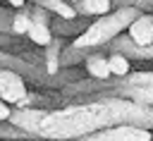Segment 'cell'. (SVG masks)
<instances>
[{
	"mask_svg": "<svg viewBox=\"0 0 153 141\" xmlns=\"http://www.w3.org/2000/svg\"><path fill=\"white\" fill-rule=\"evenodd\" d=\"M131 124L141 129L153 127V110L136 105L127 98H100L86 103H69L55 110H48L41 119L36 136L50 141H74L84 134H91L103 127Z\"/></svg>",
	"mask_w": 153,
	"mask_h": 141,
	"instance_id": "cell-1",
	"label": "cell"
},
{
	"mask_svg": "<svg viewBox=\"0 0 153 141\" xmlns=\"http://www.w3.org/2000/svg\"><path fill=\"white\" fill-rule=\"evenodd\" d=\"M139 14L141 12L134 10V7H115L108 14H100L98 19L88 22V26L76 38H72V45L74 48H98V45H105L110 38L120 36L131 24V19H136Z\"/></svg>",
	"mask_w": 153,
	"mask_h": 141,
	"instance_id": "cell-2",
	"label": "cell"
},
{
	"mask_svg": "<svg viewBox=\"0 0 153 141\" xmlns=\"http://www.w3.org/2000/svg\"><path fill=\"white\" fill-rule=\"evenodd\" d=\"M74 141H151V129H141L131 124H115V127H103L91 134H84Z\"/></svg>",
	"mask_w": 153,
	"mask_h": 141,
	"instance_id": "cell-3",
	"label": "cell"
},
{
	"mask_svg": "<svg viewBox=\"0 0 153 141\" xmlns=\"http://www.w3.org/2000/svg\"><path fill=\"white\" fill-rule=\"evenodd\" d=\"M108 53H117L127 60H151L153 57V45H136L134 41H129L127 36H115L105 43Z\"/></svg>",
	"mask_w": 153,
	"mask_h": 141,
	"instance_id": "cell-4",
	"label": "cell"
},
{
	"mask_svg": "<svg viewBox=\"0 0 153 141\" xmlns=\"http://www.w3.org/2000/svg\"><path fill=\"white\" fill-rule=\"evenodd\" d=\"M26 81L12 72V69H0V100H5L7 105H17L24 96H26Z\"/></svg>",
	"mask_w": 153,
	"mask_h": 141,
	"instance_id": "cell-5",
	"label": "cell"
},
{
	"mask_svg": "<svg viewBox=\"0 0 153 141\" xmlns=\"http://www.w3.org/2000/svg\"><path fill=\"white\" fill-rule=\"evenodd\" d=\"M45 112L48 110H43V108H14L10 112V117H7V122H12L14 127H19V129H24V131L36 136V129H38L41 119L45 117Z\"/></svg>",
	"mask_w": 153,
	"mask_h": 141,
	"instance_id": "cell-6",
	"label": "cell"
},
{
	"mask_svg": "<svg viewBox=\"0 0 153 141\" xmlns=\"http://www.w3.org/2000/svg\"><path fill=\"white\" fill-rule=\"evenodd\" d=\"M127 38L134 41L136 45H151L153 43V17L151 12H141L136 19H131V24L124 29Z\"/></svg>",
	"mask_w": 153,
	"mask_h": 141,
	"instance_id": "cell-7",
	"label": "cell"
},
{
	"mask_svg": "<svg viewBox=\"0 0 153 141\" xmlns=\"http://www.w3.org/2000/svg\"><path fill=\"white\" fill-rule=\"evenodd\" d=\"M88 22H91V19L79 17V14H76L74 19H62V17H55V14H53V19H50L48 29H50V33H53V36H60V38L72 36V38H76V36L88 26Z\"/></svg>",
	"mask_w": 153,
	"mask_h": 141,
	"instance_id": "cell-8",
	"label": "cell"
},
{
	"mask_svg": "<svg viewBox=\"0 0 153 141\" xmlns=\"http://www.w3.org/2000/svg\"><path fill=\"white\" fill-rule=\"evenodd\" d=\"M84 74L91 79H110V69H108V50L105 45L96 48V53H91L84 60Z\"/></svg>",
	"mask_w": 153,
	"mask_h": 141,
	"instance_id": "cell-9",
	"label": "cell"
},
{
	"mask_svg": "<svg viewBox=\"0 0 153 141\" xmlns=\"http://www.w3.org/2000/svg\"><path fill=\"white\" fill-rule=\"evenodd\" d=\"M45 50H43V69H45V74H55L57 69H60V50L65 48V38H60V36H53L50 38V43L48 45H43Z\"/></svg>",
	"mask_w": 153,
	"mask_h": 141,
	"instance_id": "cell-10",
	"label": "cell"
},
{
	"mask_svg": "<svg viewBox=\"0 0 153 141\" xmlns=\"http://www.w3.org/2000/svg\"><path fill=\"white\" fill-rule=\"evenodd\" d=\"M72 7L79 17H100V14H108L112 10L110 0H79Z\"/></svg>",
	"mask_w": 153,
	"mask_h": 141,
	"instance_id": "cell-11",
	"label": "cell"
},
{
	"mask_svg": "<svg viewBox=\"0 0 153 141\" xmlns=\"http://www.w3.org/2000/svg\"><path fill=\"white\" fill-rule=\"evenodd\" d=\"M100 48V45H98ZM91 53H96V48H74V45H65L60 50V67H76L79 62H84Z\"/></svg>",
	"mask_w": 153,
	"mask_h": 141,
	"instance_id": "cell-12",
	"label": "cell"
},
{
	"mask_svg": "<svg viewBox=\"0 0 153 141\" xmlns=\"http://www.w3.org/2000/svg\"><path fill=\"white\" fill-rule=\"evenodd\" d=\"M29 2H31V5H38V7L53 12L55 17H62V19H74V17H76L74 7H72L67 0H29Z\"/></svg>",
	"mask_w": 153,
	"mask_h": 141,
	"instance_id": "cell-13",
	"label": "cell"
},
{
	"mask_svg": "<svg viewBox=\"0 0 153 141\" xmlns=\"http://www.w3.org/2000/svg\"><path fill=\"white\" fill-rule=\"evenodd\" d=\"M33 45H48L50 43V38H53V33H50V29H48V24H36V22H31L29 24V29H26V33H24Z\"/></svg>",
	"mask_w": 153,
	"mask_h": 141,
	"instance_id": "cell-14",
	"label": "cell"
},
{
	"mask_svg": "<svg viewBox=\"0 0 153 141\" xmlns=\"http://www.w3.org/2000/svg\"><path fill=\"white\" fill-rule=\"evenodd\" d=\"M33 139H36L33 134L14 127L12 122H7V119L0 122V141H33Z\"/></svg>",
	"mask_w": 153,
	"mask_h": 141,
	"instance_id": "cell-15",
	"label": "cell"
},
{
	"mask_svg": "<svg viewBox=\"0 0 153 141\" xmlns=\"http://www.w3.org/2000/svg\"><path fill=\"white\" fill-rule=\"evenodd\" d=\"M31 19H29V7H19L17 12H12V19H10V33L12 36H24L26 29H29Z\"/></svg>",
	"mask_w": 153,
	"mask_h": 141,
	"instance_id": "cell-16",
	"label": "cell"
},
{
	"mask_svg": "<svg viewBox=\"0 0 153 141\" xmlns=\"http://www.w3.org/2000/svg\"><path fill=\"white\" fill-rule=\"evenodd\" d=\"M108 69H110V76H127L131 72L129 60L117 53H108Z\"/></svg>",
	"mask_w": 153,
	"mask_h": 141,
	"instance_id": "cell-17",
	"label": "cell"
},
{
	"mask_svg": "<svg viewBox=\"0 0 153 141\" xmlns=\"http://www.w3.org/2000/svg\"><path fill=\"white\" fill-rule=\"evenodd\" d=\"M124 84L134 86V88H153V74H151V69L148 72H129L124 76Z\"/></svg>",
	"mask_w": 153,
	"mask_h": 141,
	"instance_id": "cell-18",
	"label": "cell"
},
{
	"mask_svg": "<svg viewBox=\"0 0 153 141\" xmlns=\"http://www.w3.org/2000/svg\"><path fill=\"white\" fill-rule=\"evenodd\" d=\"M153 0H110V7H134L139 12H151Z\"/></svg>",
	"mask_w": 153,
	"mask_h": 141,
	"instance_id": "cell-19",
	"label": "cell"
},
{
	"mask_svg": "<svg viewBox=\"0 0 153 141\" xmlns=\"http://www.w3.org/2000/svg\"><path fill=\"white\" fill-rule=\"evenodd\" d=\"M29 19H31V22H36V24H50L53 12H48V10L38 7V5H31V7H29Z\"/></svg>",
	"mask_w": 153,
	"mask_h": 141,
	"instance_id": "cell-20",
	"label": "cell"
},
{
	"mask_svg": "<svg viewBox=\"0 0 153 141\" xmlns=\"http://www.w3.org/2000/svg\"><path fill=\"white\" fill-rule=\"evenodd\" d=\"M14 43H17V36L0 31V48H10V45H14Z\"/></svg>",
	"mask_w": 153,
	"mask_h": 141,
	"instance_id": "cell-21",
	"label": "cell"
},
{
	"mask_svg": "<svg viewBox=\"0 0 153 141\" xmlns=\"http://www.w3.org/2000/svg\"><path fill=\"white\" fill-rule=\"evenodd\" d=\"M10 112H12V105H7L5 100H0V122H5L10 117Z\"/></svg>",
	"mask_w": 153,
	"mask_h": 141,
	"instance_id": "cell-22",
	"label": "cell"
},
{
	"mask_svg": "<svg viewBox=\"0 0 153 141\" xmlns=\"http://www.w3.org/2000/svg\"><path fill=\"white\" fill-rule=\"evenodd\" d=\"M7 2H10L14 10H19V7H24V5H26V0H7Z\"/></svg>",
	"mask_w": 153,
	"mask_h": 141,
	"instance_id": "cell-23",
	"label": "cell"
},
{
	"mask_svg": "<svg viewBox=\"0 0 153 141\" xmlns=\"http://www.w3.org/2000/svg\"><path fill=\"white\" fill-rule=\"evenodd\" d=\"M67 2H69V5H74V2H79V0H67Z\"/></svg>",
	"mask_w": 153,
	"mask_h": 141,
	"instance_id": "cell-24",
	"label": "cell"
}]
</instances>
